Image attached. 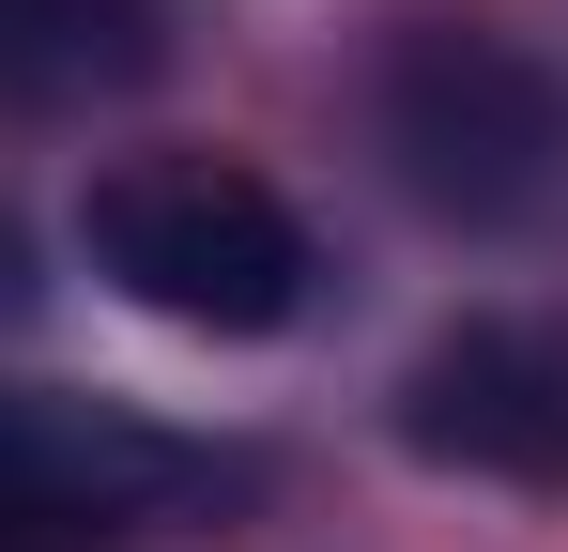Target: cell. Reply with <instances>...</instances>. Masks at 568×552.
<instances>
[{
    "label": "cell",
    "instance_id": "1",
    "mask_svg": "<svg viewBox=\"0 0 568 552\" xmlns=\"http://www.w3.org/2000/svg\"><path fill=\"white\" fill-rule=\"evenodd\" d=\"M78 246H93V276L123 307H154L185 338H277L307 307V276H323L307 215L262 170H231V154H123V170H93Z\"/></svg>",
    "mask_w": 568,
    "mask_h": 552
},
{
    "label": "cell",
    "instance_id": "2",
    "mask_svg": "<svg viewBox=\"0 0 568 552\" xmlns=\"http://www.w3.org/2000/svg\"><path fill=\"white\" fill-rule=\"evenodd\" d=\"M384 139L446 215H538L568 200V92L538 47L476 31V16H415L384 47Z\"/></svg>",
    "mask_w": 568,
    "mask_h": 552
},
{
    "label": "cell",
    "instance_id": "3",
    "mask_svg": "<svg viewBox=\"0 0 568 552\" xmlns=\"http://www.w3.org/2000/svg\"><path fill=\"white\" fill-rule=\"evenodd\" d=\"M200 491H231V460L62 384H0V552H123L185 522Z\"/></svg>",
    "mask_w": 568,
    "mask_h": 552
},
{
    "label": "cell",
    "instance_id": "4",
    "mask_svg": "<svg viewBox=\"0 0 568 552\" xmlns=\"http://www.w3.org/2000/svg\"><path fill=\"white\" fill-rule=\"evenodd\" d=\"M399 446L446 476L568 491V307H491L462 338H430L399 384Z\"/></svg>",
    "mask_w": 568,
    "mask_h": 552
},
{
    "label": "cell",
    "instance_id": "5",
    "mask_svg": "<svg viewBox=\"0 0 568 552\" xmlns=\"http://www.w3.org/2000/svg\"><path fill=\"white\" fill-rule=\"evenodd\" d=\"M123 62V0H0V92H62Z\"/></svg>",
    "mask_w": 568,
    "mask_h": 552
},
{
    "label": "cell",
    "instance_id": "6",
    "mask_svg": "<svg viewBox=\"0 0 568 552\" xmlns=\"http://www.w3.org/2000/svg\"><path fill=\"white\" fill-rule=\"evenodd\" d=\"M16 307H31V231L0 215V323H16Z\"/></svg>",
    "mask_w": 568,
    "mask_h": 552
}]
</instances>
